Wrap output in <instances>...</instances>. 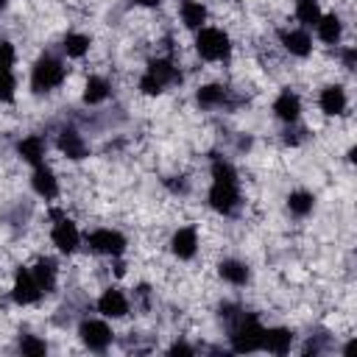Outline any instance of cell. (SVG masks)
Here are the masks:
<instances>
[{
	"label": "cell",
	"instance_id": "obj_1",
	"mask_svg": "<svg viewBox=\"0 0 357 357\" xmlns=\"http://www.w3.org/2000/svg\"><path fill=\"white\" fill-rule=\"evenodd\" d=\"M206 206L220 215V218H231L240 206H243V181H240V170L234 167L231 159L226 156H215L209 165V190H206Z\"/></svg>",
	"mask_w": 357,
	"mask_h": 357
},
{
	"label": "cell",
	"instance_id": "obj_2",
	"mask_svg": "<svg viewBox=\"0 0 357 357\" xmlns=\"http://www.w3.org/2000/svg\"><path fill=\"white\" fill-rule=\"evenodd\" d=\"M192 50L206 64H226L234 53L231 33L220 25H204L192 33Z\"/></svg>",
	"mask_w": 357,
	"mask_h": 357
},
{
	"label": "cell",
	"instance_id": "obj_3",
	"mask_svg": "<svg viewBox=\"0 0 357 357\" xmlns=\"http://www.w3.org/2000/svg\"><path fill=\"white\" fill-rule=\"evenodd\" d=\"M67 75H70V67H67V61L61 56L42 53L31 64V92L33 95H50V92L64 86Z\"/></svg>",
	"mask_w": 357,
	"mask_h": 357
},
{
	"label": "cell",
	"instance_id": "obj_4",
	"mask_svg": "<svg viewBox=\"0 0 357 357\" xmlns=\"http://www.w3.org/2000/svg\"><path fill=\"white\" fill-rule=\"evenodd\" d=\"M50 245L61 254V257H73L81 251L84 245V234L78 229V223L64 212V209H50Z\"/></svg>",
	"mask_w": 357,
	"mask_h": 357
},
{
	"label": "cell",
	"instance_id": "obj_5",
	"mask_svg": "<svg viewBox=\"0 0 357 357\" xmlns=\"http://www.w3.org/2000/svg\"><path fill=\"white\" fill-rule=\"evenodd\" d=\"M262 332H265V324L257 315L240 312L231 321V326H229V346H231V351H237V354L262 351Z\"/></svg>",
	"mask_w": 357,
	"mask_h": 357
},
{
	"label": "cell",
	"instance_id": "obj_6",
	"mask_svg": "<svg viewBox=\"0 0 357 357\" xmlns=\"http://www.w3.org/2000/svg\"><path fill=\"white\" fill-rule=\"evenodd\" d=\"M84 245H86V251H92L98 257L114 259V257H126L128 237L114 226H95L92 231L84 234Z\"/></svg>",
	"mask_w": 357,
	"mask_h": 357
},
{
	"label": "cell",
	"instance_id": "obj_7",
	"mask_svg": "<svg viewBox=\"0 0 357 357\" xmlns=\"http://www.w3.org/2000/svg\"><path fill=\"white\" fill-rule=\"evenodd\" d=\"M75 335H78L81 346L89 349V351H106L114 343V329H112V324L103 315H98V318H81Z\"/></svg>",
	"mask_w": 357,
	"mask_h": 357
},
{
	"label": "cell",
	"instance_id": "obj_8",
	"mask_svg": "<svg viewBox=\"0 0 357 357\" xmlns=\"http://www.w3.org/2000/svg\"><path fill=\"white\" fill-rule=\"evenodd\" d=\"M8 298H11V304H17V307H33V304H39V301L45 298V290L39 287V282L33 279V273H31L28 265H20V268L14 271L11 287H8Z\"/></svg>",
	"mask_w": 357,
	"mask_h": 357
},
{
	"label": "cell",
	"instance_id": "obj_9",
	"mask_svg": "<svg viewBox=\"0 0 357 357\" xmlns=\"http://www.w3.org/2000/svg\"><path fill=\"white\" fill-rule=\"evenodd\" d=\"M167 251L178 262H192L198 257V251H201V229L195 223L176 226L173 234H170V240H167Z\"/></svg>",
	"mask_w": 357,
	"mask_h": 357
},
{
	"label": "cell",
	"instance_id": "obj_10",
	"mask_svg": "<svg viewBox=\"0 0 357 357\" xmlns=\"http://www.w3.org/2000/svg\"><path fill=\"white\" fill-rule=\"evenodd\" d=\"M95 310H98V315H103L106 321H123V318H128V312H131V298H128V293H126L123 287L109 284V287H103V290L98 293Z\"/></svg>",
	"mask_w": 357,
	"mask_h": 357
},
{
	"label": "cell",
	"instance_id": "obj_11",
	"mask_svg": "<svg viewBox=\"0 0 357 357\" xmlns=\"http://www.w3.org/2000/svg\"><path fill=\"white\" fill-rule=\"evenodd\" d=\"M142 73H145V75H151L162 89L178 86V84H181V78H184V73H181L178 61H176L173 56H167V53H156V56H151Z\"/></svg>",
	"mask_w": 357,
	"mask_h": 357
},
{
	"label": "cell",
	"instance_id": "obj_12",
	"mask_svg": "<svg viewBox=\"0 0 357 357\" xmlns=\"http://www.w3.org/2000/svg\"><path fill=\"white\" fill-rule=\"evenodd\" d=\"M28 181H31L33 195L42 198L45 204H53V201L61 195V178H59V173H56L47 162L31 167V178H28Z\"/></svg>",
	"mask_w": 357,
	"mask_h": 357
},
{
	"label": "cell",
	"instance_id": "obj_13",
	"mask_svg": "<svg viewBox=\"0 0 357 357\" xmlns=\"http://www.w3.org/2000/svg\"><path fill=\"white\" fill-rule=\"evenodd\" d=\"M56 151L67 162H84V159H89V142H86V137L75 126H61L59 128V134H56Z\"/></svg>",
	"mask_w": 357,
	"mask_h": 357
},
{
	"label": "cell",
	"instance_id": "obj_14",
	"mask_svg": "<svg viewBox=\"0 0 357 357\" xmlns=\"http://www.w3.org/2000/svg\"><path fill=\"white\" fill-rule=\"evenodd\" d=\"M279 45L287 56L293 59H310L312 50H315V42H312V33L301 25H293V28H282L279 31Z\"/></svg>",
	"mask_w": 357,
	"mask_h": 357
},
{
	"label": "cell",
	"instance_id": "obj_15",
	"mask_svg": "<svg viewBox=\"0 0 357 357\" xmlns=\"http://www.w3.org/2000/svg\"><path fill=\"white\" fill-rule=\"evenodd\" d=\"M271 112L279 123L284 126H296L301 120V112H304V103H301V95L290 86H284L273 100H271Z\"/></svg>",
	"mask_w": 357,
	"mask_h": 357
},
{
	"label": "cell",
	"instance_id": "obj_16",
	"mask_svg": "<svg viewBox=\"0 0 357 357\" xmlns=\"http://www.w3.org/2000/svg\"><path fill=\"white\" fill-rule=\"evenodd\" d=\"M14 153H17V159H20L22 165L36 167V165H42L45 156H47V139H45L42 134H22V137L14 142Z\"/></svg>",
	"mask_w": 357,
	"mask_h": 357
},
{
	"label": "cell",
	"instance_id": "obj_17",
	"mask_svg": "<svg viewBox=\"0 0 357 357\" xmlns=\"http://www.w3.org/2000/svg\"><path fill=\"white\" fill-rule=\"evenodd\" d=\"M318 109L324 117H340L349 109V92L343 84H326L318 92Z\"/></svg>",
	"mask_w": 357,
	"mask_h": 357
},
{
	"label": "cell",
	"instance_id": "obj_18",
	"mask_svg": "<svg viewBox=\"0 0 357 357\" xmlns=\"http://www.w3.org/2000/svg\"><path fill=\"white\" fill-rule=\"evenodd\" d=\"M312 31H315V39H318L321 45H326V47H337L340 39H343L346 25H343V17H340L337 11H324Z\"/></svg>",
	"mask_w": 357,
	"mask_h": 357
},
{
	"label": "cell",
	"instance_id": "obj_19",
	"mask_svg": "<svg viewBox=\"0 0 357 357\" xmlns=\"http://www.w3.org/2000/svg\"><path fill=\"white\" fill-rule=\"evenodd\" d=\"M176 14H178V22L181 28L187 31H198L204 25H209V6L204 0H178L176 6Z\"/></svg>",
	"mask_w": 357,
	"mask_h": 357
},
{
	"label": "cell",
	"instance_id": "obj_20",
	"mask_svg": "<svg viewBox=\"0 0 357 357\" xmlns=\"http://www.w3.org/2000/svg\"><path fill=\"white\" fill-rule=\"evenodd\" d=\"M218 279L226 282L229 287H245L251 282V268L245 259H237V257H223L218 262Z\"/></svg>",
	"mask_w": 357,
	"mask_h": 357
},
{
	"label": "cell",
	"instance_id": "obj_21",
	"mask_svg": "<svg viewBox=\"0 0 357 357\" xmlns=\"http://www.w3.org/2000/svg\"><path fill=\"white\" fill-rule=\"evenodd\" d=\"M112 98V81L100 73H89L84 78V89H81V103L84 106H100Z\"/></svg>",
	"mask_w": 357,
	"mask_h": 357
},
{
	"label": "cell",
	"instance_id": "obj_22",
	"mask_svg": "<svg viewBox=\"0 0 357 357\" xmlns=\"http://www.w3.org/2000/svg\"><path fill=\"white\" fill-rule=\"evenodd\" d=\"M192 98H195V106H198L201 112H215V109L226 106L229 89H226L223 84H218V81H209V84H198Z\"/></svg>",
	"mask_w": 357,
	"mask_h": 357
},
{
	"label": "cell",
	"instance_id": "obj_23",
	"mask_svg": "<svg viewBox=\"0 0 357 357\" xmlns=\"http://www.w3.org/2000/svg\"><path fill=\"white\" fill-rule=\"evenodd\" d=\"M59 50L64 59H73V61H81L89 56L92 50V36L84 33V31H64L61 33V42H59Z\"/></svg>",
	"mask_w": 357,
	"mask_h": 357
},
{
	"label": "cell",
	"instance_id": "obj_24",
	"mask_svg": "<svg viewBox=\"0 0 357 357\" xmlns=\"http://www.w3.org/2000/svg\"><path fill=\"white\" fill-rule=\"evenodd\" d=\"M296 343V332L290 326H265L262 332V351L268 354H287Z\"/></svg>",
	"mask_w": 357,
	"mask_h": 357
},
{
	"label": "cell",
	"instance_id": "obj_25",
	"mask_svg": "<svg viewBox=\"0 0 357 357\" xmlns=\"http://www.w3.org/2000/svg\"><path fill=\"white\" fill-rule=\"evenodd\" d=\"M28 268H31L33 279L39 282V287L45 290V296L56 290V284H59V262H56L53 257L39 254V257L33 259V265H28Z\"/></svg>",
	"mask_w": 357,
	"mask_h": 357
},
{
	"label": "cell",
	"instance_id": "obj_26",
	"mask_svg": "<svg viewBox=\"0 0 357 357\" xmlns=\"http://www.w3.org/2000/svg\"><path fill=\"white\" fill-rule=\"evenodd\" d=\"M284 206H287V212L293 215V218H310L312 215V209H315V195L310 192V190H290L287 192V198H284Z\"/></svg>",
	"mask_w": 357,
	"mask_h": 357
},
{
	"label": "cell",
	"instance_id": "obj_27",
	"mask_svg": "<svg viewBox=\"0 0 357 357\" xmlns=\"http://www.w3.org/2000/svg\"><path fill=\"white\" fill-rule=\"evenodd\" d=\"M321 14H324L321 0H296V3H293L296 25H301V28H307V31L315 28V22L321 20Z\"/></svg>",
	"mask_w": 357,
	"mask_h": 357
},
{
	"label": "cell",
	"instance_id": "obj_28",
	"mask_svg": "<svg viewBox=\"0 0 357 357\" xmlns=\"http://www.w3.org/2000/svg\"><path fill=\"white\" fill-rule=\"evenodd\" d=\"M17 100V73L11 67H0V106Z\"/></svg>",
	"mask_w": 357,
	"mask_h": 357
},
{
	"label": "cell",
	"instance_id": "obj_29",
	"mask_svg": "<svg viewBox=\"0 0 357 357\" xmlns=\"http://www.w3.org/2000/svg\"><path fill=\"white\" fill-rule=\"evenodd\" d=\"M17 349L22 351V354H28V357H42V354H47V340L45 337H39V335H20L17 337Z\"/></svg>",
	"mask_w": 357,
	"mask_h": 357
},
{
	"label": "cell",
	"instance_id": "obj_30",
	"mask_svg": "<svg viewBox=\"0 0 357 357\" xmlns=\"http://www.w3.org/2000/svg\"><path fill=\"white\" fill-rule=\"evenodd\" d=\"M20 61V53H17V45L8 42V39H0V67H17Z\"/></svg>",
	"mask_w": 357,
	"mask_h": 357
},
{
	"label": "cell",
	"instance_id": "obj_31",
	"mask_svg": "<svg viewBox=\"0 0 357 357\" xmlns=\"http://www.w3.org/2000/svg\"><path fill=\"white\" fill-rule=\"evenodd\" d=\"M337 56H340V64H343V70H354V64H357V47L354 45H343L340 50H337Z\"/></svg>",
	"mask_w": 357,
	"mask_h": 357
},
{
	"label": "cell",
	"instance_id": "obj_32",
	"mask_svg": "<svg viewBox=\"0 0 357 357\" xmlns=\"http://www.w3.org/2000/svg\"><path fill=\"white\" fill-rule=\"evenodd\" d=\"M167 354H184V357H190V354H195V346H190L187 340H173L167 346Z\"/></svg>",
	"mask_w": 357,
	"mask_h": 357
},
{
	"label": "cell",
	"instance_id": "obj_33",
	"mask_svg": "<svg viewBox=\"0 0 357 357\" xmlns=\"http://www.w3.org/2000/svg\"><path fill=\"white\" fill-rule=\"evenodd\" d=\"M137 8H145V11H153V8H159L162 6V0H131Z\"/></svg>",
	"mask_w": 357,
	"mask_h": 357
},
{
	"label": "cell",
	"instance_id": "obj_34",
	"mask_svg": "<svg viewBox=\"0 0 357 357\" xmlns=\"http://www.w3.org/2000/svg\"><path fill=\"white\" fill-rule=\"evenodd\" d=\"M6 6H8V0H0V11H3V8H6Z\"/></svg>",
	"mask_w": 357,
	"mask_h": 357
}]
</instances>
